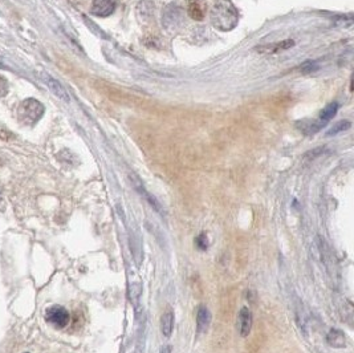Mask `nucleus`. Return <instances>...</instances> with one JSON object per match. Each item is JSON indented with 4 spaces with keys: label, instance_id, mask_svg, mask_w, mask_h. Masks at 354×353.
Masks as SVG:
<instances>
[{
    "label": "nucleus",
    "instance_id": "1",
    "mask_svg": "<svg viewBox=\"0 0 354 353\" xmlns=\"http://www.w3.org/2000/svg\"><path fill=\"white\" fill-rule=\"evenodd\" d=\"M210 20L216 30L227 32L238 26L239 12L231 0H218L210 11Z\"/></svg>",
    "mask_w": 354,
    "mask_h": 353
},
{
    "label": "nucleus",
    "instance_id": "2",
    "mask_svg": "<svg viewBox=\"0 0 354 353\" xmlns=\"http://www.w3.org/2000/svg\"><path fill=\"white\" fill-rule=\"evenodd\" d=\"M44 115V105L35 98H27L17 109L19 122L26 126H34Z\"/></svg>",
    "mask_w": 354,
    "mask_h": 353
},
{
    "label": "nucleus",
    "instance_id": "3",
    "mask_svg": "<svg viewBox=\"0 0 354 353\" xmlns=\"http://www.w3.org/2000/svg\"><path fill=\"white\" fill-rule=\"evenodd\" d=\"M186 16L182 7L170 3L162 11V27L167 32H177L184 24Z\"/></svg>",
    "mask_w": 354,
    "mask_h": 353
},
{
    "label": "nucleus",
    "instance_id": "4",
    "mask_svg": "<svg viewBox=\"0 0 354 353\" xmlns=\"http://www.w3.org/2000/svg\"><path fill=\"white\" fill-rule=\"evenodd\" d=\"M45 319L49 324L56 328H64L69 323V314L64 307L53 306L49 307L45 312Z\"/></svg>",
    "mask_w": 354,
    "mask_h": 353
},
{
    "label": "nucleus",
    "instance_id": "5",
    "mask_svg": "<svg viewBox=\"0 0 354 353\" xmlns=\"http://www.w3.org/2000/svg\"><path fill=\"white\" fill-rule=\"evenodd\" d=\"M117 7V0H93L90 12L94 16L107 17L114 12Z\"/></svg>",
    "mask_w": 354,
    "mask_h": 353
},
{
    "label": "nucleus",
    "instance_id": "6",
    "mask_svg": "<svg viewBox=\"0 0 354 353\" xmlns=\"http://www.w3.org/2000/svg\"><path fill=\"white\" fill-rule=\"evenodd\" d=\"M40 77H41V80L45 82V85H47L48 88L51 89V92H53V94H55V96H57L59 98H61L63 101L69 102L68 93H67L65 88L61 85L59 81L56 80V78H53L51 75H48L47 72L40 73Z\"/></svg>",
    "mask_w": 354,
    "mask_h": 353
},
{
    "label": "nucleus",
    "instance_id": "7",
    "mask_svg": "<svg viewBox=\"0 0 354 353\" xmlns=\"http://www.w3.org/2000/svg\"><path fill=\"white\" fill-rule=\"evenodd\" d=\"M129 177H130V181H132L133 186H134V189H136L137 192L140 193L142 196H145L146 200L149 202L150 206H151V207H153L155 211H158V213L162 214V207H161V204L158 203V200L155 199V198H154V196H151V194H150L147 190H146L145 186H143L141 181H140V178H138L136 174H133V173L129 175Z\"/></svg>",
    "mask_w": 354,
    "mask_h": 353
},
{
    "label": "nucleus",
    "instance_id": "8",
    "mask_svg": "<svg viewBox=\"0 0 354 353\" xmlns=\"http://www.w3.org/2000/svg\"><path fill=\"white\" fill-rule=\"evenodd\" d=\"M207 3L205 0H190L187 5L188 16L195 22H202L206 16Z\"/></svg>",
    "mask_w": 354,
    "mask_h": 353
},
{
    "label": "nucleus",
    "instance_id": "9",
    "mask_svg": "<svg viewBox=\"0 0 354 353\" xmlns=\"http://www.w3.org/2000/svg\"><path fill=\"white\" fill-rule=\"evenodd\" d=\"M239 324H240V335L247 337L251 333L252 329V314L247 307H243L239 314Z\"/></svg>",
    "mask_w": 354,
    "mask_h": 353
},
{
    "label": "nucleus",
    "instance_id": "10",
    "mask_svg": "<svg viewBox=\"0 0 354 353\" xmlns=\"http://www.w3.org/2000/svg\"><path fill=\"white\" fill-rule=\"evenodd\" d=\"M211 321V315H210V311L207 310V307L201 306L198 308V314H196V328L198 332H206L209 328V324Z\"/></svg>",
    "mask_w": 354,
    "mask_h": 353
},
{
    "label": "nucleus",
    "instance_id": "11",
    "mask_svg": "<svg viewBox=\"0 0 354 353\" xmlns=\"http://www.w3.org/2000/svg\"><path fill=\"white\" fill-rule=\"evenodd\" d=\"M326 343L334 348H342L346 344L345 335L340 329H330L326 335Z\"/></svg>",
    "mask_w": 354,
    "mask_h": 353
},
{
    "label": "nucleus",
    "instance_id": "12",
    "mask_svg": "<svg viewBox=\"0 0 354 353\" xmlns=\"http://www.w3.org/2000/svg\"><path fill=\"white\" fill-rule=\"evenodd\" d=\"M294 45L293 40H284V41H280V43L276 44H271V45H264V47H259L257 51L263 52V53H278V52L286 51Z\"/></svg>",
    "mask_w": 354,
    "mask_h": 353
},
{
    "label": "nucleus",
    "instance_id": "13",
    "mask_svg": "<svg viewBox=\"0 0 354 353\" xmlns=\"http://www.w3.org/2000/svg\"><path fill=\"white\" fill-rule=\"evenodd\" d=\"M300 126L299 129L304 134H307V136H311V134H315V133L320 132L321 129L324 128V122H321L320 119L319 121H308V119H304L301 122L299 123Z\"/></svg>",
    "mask_w": 354,
    "mask_h": 353
},
{
    "label": "nucleus",
    "instance_id": "14",
    "mask_svg": "<svg viewBox=\"0 0 354 353\" xmlns=\"http://www.w3.org/2000/svg\"><path fill=\"white\" fill-rule=\"evenodd\" d=\"M173 325H174V314L171 310H167L161 317V331L163 336H170L173 332Z\"/></svg>",
    "mask_w": 354,
    "mask_h": 353
},
{
    "label": "nucleus",
    "instance_id": "15",
    "mask_svg": "<svg viewBox=\"0 0 354 353\" xmlns=\"http://www.w3.org/2000/svg\"><path fill=\"white\" fill-rule=\"evenodd\" d=\"M338 107H340L338 102H330L329 105H326V107L321 111L320 118L319 119H320L321 122H324L325 125H326V123H328L329 121L336 116V113H337L338 111Z\"/></svg>",
    "mask_w": 354,
    "mask_h": 353
},
{
    "label": "nucleus",
    "instance_id": "16",
    "mask_svg": "<svg viewBox=\"0 0 354 353\" xmlns=\"http://www.w3.org/2000/svg\"><path fill=\"white\" fill-rule=\"evenodd\" d=\"M137 12H138L140 17L143 19V20L150 19L154 12V4L151 1H149V0H142V1H140L138 7H137Z\"/></svg>",
    "mask_w": 354,
    "mask_h": 353
},
{
    "label": "nucleus",
    "instance_id": "17",
    "mask_svg": "<svg viewBox=\"0 0 354 353\" xmlns=\"http://www.w3.org/2000/svg\"><path fill=\"white\" fill-rule=\"evenodd\" d=\"M352 126V123L349 122V121H340V122H337L334 126H332V129L329 130L328 133H326V136L328 137H332V136H337L338 133H341V132H345V130H348V129Z\"/></svg>",
    "mask_w": 354,
    "mask_h": 353
},
{
    "label": "nucleus",
    "instance_id": "18",
    "mask_svg": "<svg viewBox=\"0 0 354 353\" xmlns=\"http://www.w3.org/2000/svg\"><path fill=\"white\" fill-rule=\"evenodd\" d=\"M8 93V81L0 75V97H4Z\"/></svg>",
    "mask_w": 354,
    "mask_h": 353
},
{
    "label": "nucleus",
    "instance_id": "19",
    "mask_svg": "<svg viewBox=\"0 0 354 353\" xmlns=\"http://www.w3.org/2000/svg\"><path fill=\"white\" fill-rule=\"evenodd\" d=\"M195 243H196V246L199 247L201 250H203V251H205V250H207V238H206L205 234L199 235V236L196 238Z\"/></svg>",
    "mask_w": 354,
    "mask_h": 353
},
{
    "label": "nucleus",
    "instance_id": "20",
    "mask_svg": "<svg viewBox=\"0 0 354 353\" xmlns=\"http://www.w3.org/2000/svg\"><path fill=\"white\" fill-rule=\"evenodd\" d=\"M170 351H171L170 347H165V348L162 349V353H170Z\"/></svg>",
    "mask_w": 354,
    "mask_h": 353
}]
</instances>
